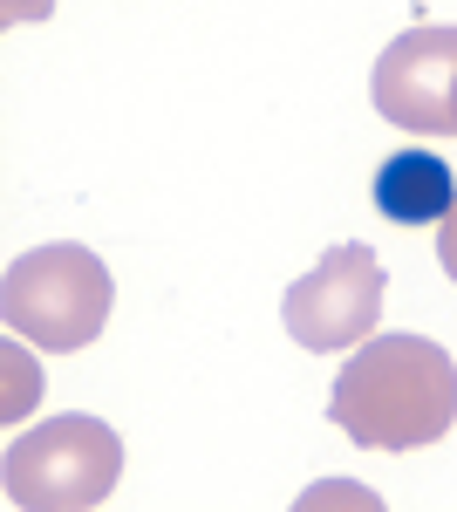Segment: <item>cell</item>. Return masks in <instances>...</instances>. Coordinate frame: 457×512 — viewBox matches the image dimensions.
<instances>
[{
	"label": "cell",
	"mask_w": 457,
	"mask_h": 512,
	"mask_svg": "<svg viewBox=\"0 0 457 512\" xmlns=\"http://www.w3.org/2000/svg\"><path fill=\"white\" fill-rule=\"evenodd\" d=\"M451 137H457V89H451Z\"/></svg>",
	"instance_id": "30bf717a"
},
{
	"label": "cell",
	"mask_w": 457,
	"mask_h": 512,
	"mask_svg": "<svg viewBox=\"0 0 457 512\" xmlns=\"http://www.w3.org/2000/svg\"><path fill=\"white\" fill-rule=\"evenodd\" d=\"M7 369H14V390H7V417H21V403H35V396H41V369H35V362L21 369V349H7Z\"/></svg>",
	"instance_id": "52a82bcc"
},
{
	"label": "cell",
	"mask_w": 457,
	"mask_h": 512,
	"mask_svg": "<svg viewBox=\"0 0 457 512\" xmlns=\"http://www.w3.org/2000/svg\"><path fill=\"white\" fill-rule=\"evenodd\" d=\"M328 424L369 451H417L457 424V362L423 335H369L328 390Z\"/></svg>",
	"instance_id": "6da1fadb"
},
{
	"label": "cell",
	"mask_w": 457,
	"mask_h": 512,
	"mask_svg": "<svg viewBox=\"0 0 457 512\" xmlns=\"http://www.w3.org/2000/svg\"><path fill=\"white\" fill-rule=\"evenodd\" d=\"M123 478V444L103 417H48L7 444V506L21 512H89Z\"/></svg>",
	"instance_id": "3957f363"
},
{
	"label": "cell",
	"mask_w": 457,
	"mask_h": 512,
	"mask_svg": "<svg viewBox=\"0 0 457 512\" xmlns=\"http://www.w3.org/2000/svg\"><path fill=\"white\" fill-rule=\"evenodd\" d=\"M382 315V260L376 246L348 239V246H328L314 260V274H301L280 301V321L287 335L314 355H335V349H362L376 335Z\"/></svg>",
	"instance_id": "277c9868"
},
{
	"label": "cell",
	"mask_w": 457,
	"mask_h": 512,
	"mask_svg": "<svg viewBox=\"0 0 457 512\" xmlns=\"http://www.w3.org/2000/svg\"><path fill=\"white\" fill-rule=\"evenodd\" d=\"M451 89H457V28H403L376 55V117H389L410 137H451Z\"/></svg>",
	"instance_id": "5b68a950"
},
{
	"label": "cell",
	"mask_w": 457,
	"mask_h": 512,
	"mask_svg": "<svg viewBox=\"0 0 457 512\" xmlns=\"http://www.w3.org/2000/svg\"><path fill=\"white\" fill-rule=\"evenodd\" d=\"M369 198H376V212L389 226H430L457 205V178L437 151H396V158L376 164Z\"/></svg>",
	"instance_id": "8992f818"
},
{
	"label": "cell",
	"mask_w": 457,
	"mask_h": 512,
	"mask_svg": "<svg viewBox=\"0 0 457 512\" xmlns=\"http://www.w3.org/2000/svg\"><path fill=\"white\" fill-rule=\"evenodd\" d=\"M437 267L457 280V205L444 212V219H437Z\"/></svg>",
	"instance_id": "ba28073f"
},
{
	"label": "cell",
	"mask_w": 457,
	"mask_h": 512,
	"mask_svg": "<svg viewBox=\"0 0 457 512\" xmlns=\"http://www.w3.org/2000/svg\"><path fill=\"white\" fill-rule=\"evenodd\" d=\"M55 14V0H0V21L7 28H21V21H48Z\"/></svg>",
	"instance_id": "9c48e42d"
},
{
	"label": "cell",
	"mask_w": 457,
	"mask_h": 512,
	"mask_svg": "<svg viewBox=\"0 0 457 512\" xmlns=\"http://www.w3.org/2000/svg\"><path fill=\"white\" fill-rule=\"evenodd\" d=\"M116 280L89 246H35L0 280V321L35 349H89L110 321Z\"/></svg>",
	"instance_id": "7a4b0ae2"
}]
</instances>
